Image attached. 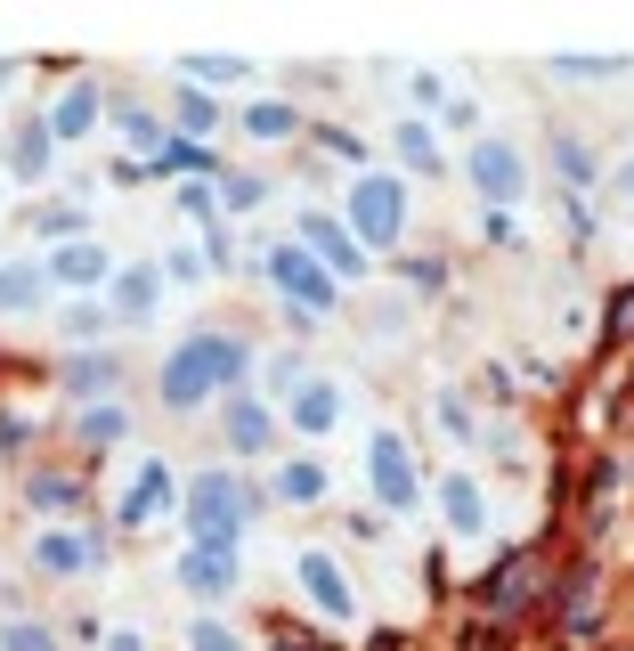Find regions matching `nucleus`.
Listing matches in <instances>:
<instances>
[{
	"label": "nucleus",
	"mask_w": 634,
	"mask_h": 651,
	"mask_svg": "<svg viewBox=\"0 0 634 651\" xmlns=\"http://www.w3.org/2000/svg\"><path fill=\"white\" fill-rule=\"evenodd\" d=\"M236 359H244V350L236 342H204V350H179V359H171V375H163V399L171 407H196L220 375H236Z\"/></svg>",
	"instance_id": "f257e3e1"
},
{
	"label": "nucleus",
	"mask_w": 634,
	"mask_h": 651,
	"mask_svg": "<svg viewBox=\"0 0 634 651\" xmlns=\"http://www.w3.org/2000/svg\"><path fill=\"white\" fill-rule=\"evenodd\" d=\"M480 180L504 196V188H513V155H504V147H480Z\"/></svg>",
	"instance_id": "0eeeda50"
},
{
	"label": "nucleus",
	"mask_w": 634,
	"mask_h": 651,
	"mask_svg": "<svg viewBox=\"0 0 634 651\" xmlns=\"http://www.w3.org/2000/svg\"><path fill=\"white\" fill-rule=\"evenodd\" d=\"M9 651H49V635L41 627H9Z\"/></svg>",
	"instance_id": "1a4fd4ad"
},
{
	"label": "nucleus",
	"mask_w": 634,
	"mask_h": 651,
	"mask_svg": "<svg viewBox=\"0 0 634 651\" xmlns=\"http://www.w3.org/2000/svg\"><path fill=\"white\" fill-rule=\"evenodd\" d=\"M626 196H634V171H626Z\"/></svg>",
	"instance_id": "9b49d317"
},
{
	"label": "nucleus",
	"mask_w": 634,
	"mask_h": 651,
	"mask_svg": "<svg viewBox=\"0 0 634 651\" xmlns=\"http://www.w3.org/2000/svg\"><path fill=\"white\" fill-rule=\"evenodd\" d=\"M41 562H49V570H82V562H90V546H82V538H49V546H41Z\"/></svg>",
	"instance_id": "423d86ee"
},
{
	"label": "nucleus",
	"mask_w": 634,
	"mask_h": 651,
	"mask_svg": "<svg viewBox=\"0 0 634 651\" xmlns=\"http://www.w3.org/2000/svg\"><path fill=\"white\" fill-rule=\"evenodd\" d=\"M374 481H383V497H415V472H407V448L399 440H383V448H374Z\"/></svg>",
	"instance_id": "f03ea898"
},
{
	"label": "nucleus",
	"mask_w": 634,
	"mask_h": 651,
	"mask_svg": "<svg viewBox=\"0 0 634 651\" xmlns=\"http://www.w3.org/2000/svg\"><path fill=\"white\" fill-rule=\"evenodd\" d=\"M366 228H399V188H383V180L366 188Z\"/></svg>",
	"instance_id": "39448f33"
},
{
	"label": "nucleus",
	"mask_w": 634,
	"mask_h": 651,
	"mask_svg": "<svg viewBox=\"0 0 634 651\" xmlns=\"http://www.w3.org/2000/svg\"><path fill=\"white\" fill-rule=\"evenodd\" d=\"M301 578H309V595L326 603V611H350V586H342V570H334L326 554H309V562H301Z\"/></svg>",
	"instance_id": "7ed1b4c3"
},
{
	"label": "nucleus",
	"mask_w": 634,
	"mask_h": 651,
	"mask_svg": "<svg viewBox=\"0 0 634 651\" xmlns=\"http://www.w3.org/2000/svg\"><path fill=\"white\" fill-rule=\"evenodd\" d=\"M448 513H456V529H480V497L456 489V481H448Z\"/></svg>",
	"instance_id": "6e6552de"
},
{
	"label": "nucleus",
	"mask_w": 634,
	"mask_h": 651,
	"mask_svg": "<svg viewBox=\"0 0 634 651\" xmlns=\"http://www.w3.org/2000/svg\"><path fill=\"white\" fill-rule=\"evenodd\" d=\"M228 513H236V489L228 481H204V538H228Z\"/></svg>",
	"instance_id": "20e7f679"
},
{
	"label": "nucleus",
	"mask_w": 634,
	"mask_h": 651,
	"mask_svg": "<svg viewBox=\"0 0 634 651\" xmlns=\"http://www.w3.org/2000/svg\"><path fill=\"white\" fill-rule=\"evenodd\" d=\"M196 651H236V643H228L220 627H196Z\"/></svg>",
	"instance_id": "9d476101"
},
{
	"label": "nucleus",
	"mask_w": 634,
	"mask_h": 651,
	"mask_svg": "<svg viewBox=\"0 0 634 651\" xmlns=\"http://www.w3.org/2000/svg\"><path fill=\"white\" fill-rule=\"evenodd\" d=\"M114 651H139V643H114Z\"/></svg>",
	"instance_id": "f8f14e48"
}]
</instances>
